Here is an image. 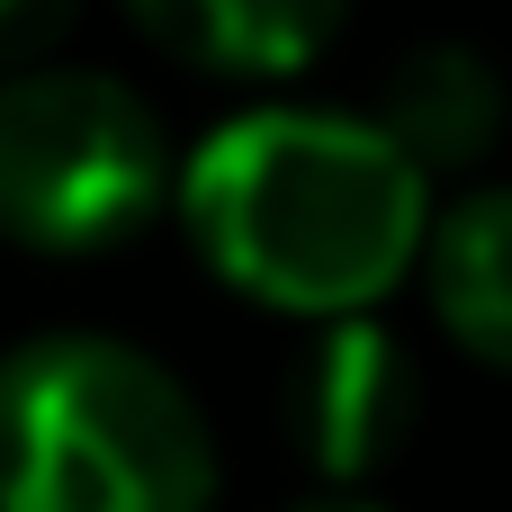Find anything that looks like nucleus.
Segmentation results:
<instances>
[{"mask_svg":"<svg viewBox=\"0 0 512 512\" xmlns=\"http://www.w3.org/2000/svg\"><path fill=\"white\" fill-rule=\"evenodd\" d=\"M162 54L225 72V81H279L333 45L351 0H117Z\"/></svg>","mask_w":512,"mask_h":512,"instance_id":"5","label":"nucleus"},{"mask_svg":"<svg viewBox=\"0 0 512 512\" xmlns=\"http://www.w3.org/2000/svg\"><path fill=\"white\" fill-rule=\"evenodd\" d=\"M171 207L234 297L306 324L369 315L432 243V171L378 117L333 108L225 117L180 162Z\"/></svg>","mask_w":512,"mask_h":512,"instance_id":"1","label":"nucleus"},{"mask_svg":"<svg viewBox=\"0 0 512 512\" xmlns=\"http://www.w3.org/2000/svg\"><path fill=\"white\" fill-rule=\"evenodd\" d=\"M423 297L468 360L512 369V180H486L432 216Z\"/></svg>","mask_w":512,"mask_h":512,"instance_id":"6","label":"nucleus"},{"mask_svg":"<svg viewBox=\"0 0 512 512\" xmlns=\"http://www.w3.org/2000/svg\"><path fill=\"white\" fill-rule=\"evenodd\" d=\"M306 512H378V504H306Z\"/></svg>","mask_w":512,"mask_h":512,"instance_id":"9","label":"nucleus"},{"mask_svg":"<svg viewBox=\"0 0 512 512\" xmlns=\"http://www.w3.org/2000/svg\"><path fill=\"white\" fill-rule=\"evenodd\" d=\"M414 414H423V378H414V351L369 324V315H333L315 324V342L297 351L288 369V450L324 477V486H360L378 477L405 441H414Z\"/></svg>","mask_w":512,"mask_h":512,"instance_id":"4","label":"nucleus"},{"mask_svg":"<svg viewBox=\"0 0 512 512\" xmlns=\"http://www.w3.org/2000/svg\"><path fill=\"white\" fill-rule=\"evenodd\" d=\"M180 198L162 117L90 63L0 72V243L90 261L135 243Z\"/></svg>","mask_w":512,"mask_h":512,"instance_id":"3","label":"nucleus"},{"mask_svg":"<svg viewBox=\"0 0 512 512\" xmlns=\"http://www.w3.org/2000/svg\"><path fill=\"white\" fill-rule=\"evenodd\" d=\"M90 0H0V72H27V63H54V45L81 27Z\"/></svg>","mask_w":512,"mask_h":512,"instance_id":"8","label":"nucleus"},{"mask_svg":"<svg viewBox=\"0 0 512 512\" xmlns=\"http://www.w3.org/2000/svg\"><path fill=\"white\" fill-rule=\"evenodd\" d=\"M378 126L441 180V171H477L504 144V72L477 45H414L387 72Z\"/></svg>","mask_w":512,"mask_h":512,"instance_id":"7","label":"nucleus"},{"mask_svg":"<svg viewBox=\"0 0 512 512\" xmlns=\"http://www.w3.org/2000/svg\"><path fill=\"white\" fill-rule=\"evenodd\" d=\"M0 512H216V432L153 351L27 333L0 351Z\"/></svg>","mask_w":512,"mask_h":512,"instance_id":"2","label":"nucleus"}]
</instances>
